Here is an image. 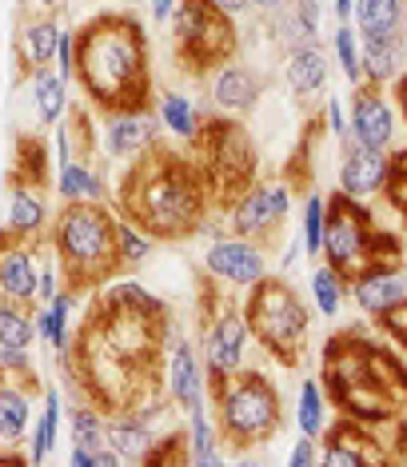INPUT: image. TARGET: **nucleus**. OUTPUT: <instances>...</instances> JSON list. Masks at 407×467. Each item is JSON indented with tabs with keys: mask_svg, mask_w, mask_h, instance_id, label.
<instances>
[{
	"mask_svg": "<svg viewBox=\"0 0 407 467\" xmlns=\"http://www.w3.org/2000/svg\"><path fill=\"white\" fill-rule=\"evenodd\" d=\"M308 288H312V304H316V312L324 316V320H336V316L344 312L348 280L331 268V264H319V268L312 272V280H308Z\"/></svg>",
	"mask_w": 407,
	"mask_h": 467,
	"instance_id": "nucleus-37",
	"label": "nucleus"
},
{
	"mask_svg": "<svg viewBox=\"0 0 407 467\" xmlns=\"http://www.w3.org/2000/svg\"><path fill=\"white\" fill-rule=\"evenodd\" d=\"M395 112H400V120H407V77L395 84Z\"/></svg>",
	"mask_w": 407,
	"mask_h": 467,
	"instance_id": "nucleus-54",
	"label": "nucleus"
},
{
	"mask_svg": "<svg viewBox=\"0 0 407 467\" xmlns=\"http://www.w3.org/2000/svg\"><path fill=\"white\" fill-rule=\"evenodd\" d=\"M252 344L256 339H252L248 320H244V304L224 300L216 312H208L204 332H200V359H204V371H208V388L216 379L232 376V371L248 368Z\"/></svg>",
	"mask_w": 407,
	"mask_h": 467,
	"instance_id": "nucleus-11",
	"label": "nucleus"
},
{
	"mask_svg": "<svg viewBox=\"0 0 407 467\" xmlns=\"http://www.w3.org/2000/svg\"><path fill=\"white\" fill-rule=\"evenodd\" d=\"M292 204L296 196L287 180H252L244 192H235L224 204V224H228L232 236L272 244L287 224V216H292Z\"/></svg>",
	"mask_w": 407,
	"mask_h": 467,
	"instance_id": "nucleus-10",
	"label": "nucleus"
},
{
	"mask_svg": "<svg viewBox=\"0 0 407 467\" xmlns=\"http://www.w3.org/2000/svg\"><path fill=\"white\" fill-rule=\"evenodd\" d=\"M324 129H328V136L336 144H351V132H348V109H344V100H336L331 97L328 104H324Z\"/></svg>",
	"mask_w": 407,
	"mask_h": 467,
	"instance_id": "nucleus-46",
	"label": "nucleus"
},
{
	"mask_svg": "<svg viewBox=\"0 0 407 467\" xmlns=\"http://www.w3.org/2000/svg\"><path fill=\"white\" fill-rule=\"evenodd\" d=\"M60 33H64V25L57 20V13H40L37 8L32 16L20 20L16 40H13L16 60H20V77H28V72H37V68H48L52 60H57Z\"/></svg>",
	"mask_w": 407,
	"mask_h": 467,
	"instance_id": "nucleus-23",
	"label": "nucleus"
},
{
	"mask_svg": "<svg viewBox=\"0 0 407 467\" xmlns=\"http://www.w3.org/2000/svg\"><path fill=\"white\" fill-rule=\"evenodd\" d=\"M284 84L292 88V97L299 100H316L328 84V52L319 40H308V45H292L284 60Z\"/></svg>",
	"mask_w": 407,
	"mask_h": 467,
	"instance_id": "nucleus-25",
	"label": "nucleus"
},
{
	"mask_svg": "<svg viewBox=\"0 0 407 467\" xmlns=\"http://www.w3.org/2000/svg\"><path fill=\"white\" fill-rule=\"evenodd\" d=\"M48 252L64 272V288L77 296L120 275V212L112 204H60L48 228Z\"/></svg>",
	"mask_w": 407,
	"mask_h": 467,
	"instance_id": "nucleus-3",
	"label": "nucleus"
},
{
	"mask_svg": "<svg viewBox=\"0 0 407 467\" xmlns=\"http://www.w3.org/2000/svg\"><path fill=\"white\" fill-rule=\"evenodd\" d=\"M45 152H48L45 140H32V136H25V140H20V156H16L13 180H28V184L45 188L48 184V156Z\"/></svg>",
	"mask_w": 407,
	"mask_h": 467,
	"instance_id": "nucleus-43",
	"label": "nucleus"
},
{
	"mask_svg": "<svg viewBox=\"0 0 407 467\" xmlns=\"http://www.w3.org/2000/svg\"><path fill=\"white\" fill-rule=\"evenodd\" d=\"M403 448H407V428H403Z\"/></svg>",
	"mask_w": 407,
	"mask_h": 467,
	"instance_id": "nucleus-58",
	"label": "nucleus"
},
{
	"mask_svg": "<svg viewBox=\"0 0 407 467\" xmlns=\"http://www.w3.org/2000/svg\"><path fill=\"white\" fill-rule=\"evenodd\" d=\"M388 168L391 156L380 152V148H344V161H339V176H336V192L356 200V204H371V200L383 196V184H388Z\"/></svg>",
	"mask_w": 407,
	"mask_h": 467,
	"instance_id": "nucleus-21",
	"label": "nucleus"
},
{
	"mask_svg": "<svg viewBox=\"0 0 407 467\" xmlns=\"http://www.w3.org/2000/svg\"><path fill=\"white\" fill-rule=\"evenodd\" d=\"M380 232L368 204H356L348 196H328V224H324V248L319 260L331 264L344 280L360 275L368 264L380 260Z\"/></svg>",
	"mask_w": 407,
	"mask_h": 467,
	"instance_id": "nucleus-8",
	"label": "nucleus"
},
{
	"mask_svg": "<svg viewBox=\"0 0 407 467\" xmlns=\"http://www.w3.org/2000/svg\"><path fill=\"white\" fill-rule=\"evenodd\" d=\"M331 60H336V68L344 72L348 84H363V72H360V33H356V25H339L336 33H331Z\"/></svg>",
	"mask_w": 407,
	"mask_h": 467,
	"instance_id": "nucleus-40",
	"label": "nucleus"
},
{
	"mask_svg": "<svg viewBox=\"0 0 407 467\" xmlns=\"http://www.w3.org/2000/svg\"><path fill=\"white\" fill-rule=\"evenodd\" d=\"M400 264H403V268H407V244H403V256H400Z\"/></svg>",
	"mask_w": 407,
	"mask_h": 467,
	"instance_id": "nucleus-57",
	"label": "nucleus"
},
{
	"mask_svg": "<svg viewBox=\"0 0 407 467\" xmlns=\"http://www.w3.org/2000/svg\"><path fill=\"white\" fill-rule=\"evenodd\" d=\"M212 420L220 428V440L232 455L256 451L264 443L276 440V431L284 428V400L276 384L256 368H240L232 376L216 379L208 388Z\"/></svg>",
	"mask_w": 407,
	"mask_h": 467,
	"instance_id": "nucleus-4",
	"label": "nucleus"
},
{
	"mask_svg": "<svg viewBox=\"0 0 407 467\" xmlns=\"http://www.w3.org/2000/svg\"><path fill=\"white\" fill-rule=\"evenodd\" d=\"M52 68H57L64 80H77V33H68V28L60 33V45H57V60H52Z\"/></svg>",
	"mask_w": 407,
	"mask_h": 467,
	"instance_id": "nucleus-47",
	"label": "nucleus"
},
{
	"mask_svg": "<svg viewBox=\"0 0 407 467\" xmlns=\"http://www.w3.org/2000/svg\"><path fill=\"white\" fill-rule=\"evenodd\" d=\"M152 112L160 120V132L172 136V140H180V144H196L200 132H204V124H208V116L200 112V104L192 97H184L180 88L152 92Z\"/></svg>",
	"mask_w": 407,
	"mask_h": 467,
	"instance_id": "nucleus-24",
	"label": "nucleus"
},
{
	"mask_svg": "<svg viewBox=\"0 0 407 467\" xmlns=\"http://www.w3.org/2000/svg\"><path fill=\"white\" fill-rule=\"evenodd\" d=\"M351 25L360 36H407V0H356Z\"/></svg>",
	"mask_w": 407,
	"mask_h": 467,
	"instance_id": "nucleus-33",
	"label": "nucleus"
},
{
	"mask_svg": "<svg viewBox=\"0 0 407 467\" xmlns=\"http://www.w3.org/2000/svg\"><path fill=\"white\" fill-rule=\"evenodd\" d=\"M28 97H32V112H37V120L45 124V129H57V124L64 120V112L72 109V100H68V84L72 80H64L57 68H37V72H28Z\"/></svg>",
	"mask_w": 407,
	"mask_h": 467,
	"instance_id": "nucleus-31",
	"label": "nucleus"
},
{
	"mask_svg": "<svg viewBox=\"0 0 407 467\" xmlns=\"http://www.w3.org/2000/svg\"><path fill=\"white\" fill-rule=\"evenodd\" d=\"M176 5H180V0H148V13H152L156 25H168L172 13H176Z\"/></svg>",
	"mask_w": 407,
	"mask_h": 467,
	"instance_id": "nucleus-50",
	"label": "nucleus"
},
{
	"mask_svg": "<svg viewBox=\"0 0 407 467\" xmlns=\"http://www.w3.org/2000/svg\"><path fill=\"white\" fill-rule=\"evenodd\" d=\"M0 368H8V371H37V368H32V348H0Z\"/></svg>",
	"mask_w": 407,
	"mask_h": 467,
	"instance_id": "nucleus-49",
	"label": "nucleus"
},
{
	"mask_svg": "<svg viewBox=\"0 0 407 467\" xmlns=\"http://www.w3.org/2000/svg\"><path fill=\"white\" fill-rule=\"evenodd\" d=\"M264 97V77L244 60H224L208 72V100L224 116H248Z\"/></svg>",
	"mask_w": 407,
	"mask_h": 467,
	"instance_id": "nucleus-19",
	"label": "nucleus"
},
{
	"mask_svg": "<svg viewBox=\"0 0 407 467\" xmlns=\"http://www.w3.org/2000/svg\"><path fill=\"white\" fill-rule=\"evenodd\" d=\"M371 324H376L395 348H403V352H407V300H400L395 307H388V312H380Z\"/></svg>",
	"mask_w": 407,
	"mask_h": 467,
	"instance_id": "nucleus-45",
	"label": "nucleus"
},
{
	"mask_svg": "<svg viewBox=\"0 0 407 467\" xmlns=\"http://www.w3.org/2000/svg\"><path fill=\"white\" fill-rule=\"evenodd\" d=\"M319 16H324V5H319V0H287V28H292V45L319 40Z\"/></svg>",
	"mask_w": 407,
	"mask_h": 467,
	"instance_id": "nucleus-42",
	"label": "nucleus"
},
{
	"mask_svg": "<svg viewBox=\"0 0 407 467\" xmlns=\"http://www.w3.org/2000/svg\"><path fill=\"white\" fill-rule=\"evenodd\" d=\"M328 391L319 379H299V391H296V428L299 435H312V440H319V435L328 431Z\"/></svg>",
	"mask_w": 407,
	"mask_h": 467,
	"instance_id": "nucleus-36",
	"label": "nucleus"
},
{
	"mask_svg": "<svg viewBox=\"0 0 407 467\" xmlns=\"http://www.w3.org/2000/svg\"><path fill=\"white\" fill-rule=\"evenodd\" d=\"M216 8H220V13H228L232 20H235V16H248V13H256L252 0H216Z\"/></svg>",
	"mask_w": 407,
	"mask_h": 467,
	"instance_id": "nucleus-51",
	"label": "nucleus"
},
{
	"mask_svg": "<svg viewBox=\"0 0 407 467\" xmlns=\"http://www.w3.org/2000/svg\"><path fill=\"white\" fill-rule=\"evenodd\" d=\"M383 200H388V204L400 212V216H407V148L391 156L388 184H383Z\"/></svg>",
	"mask_w": 407,
	"mask_h": 467,
	"instance_id": "nucleus-44",
	"label": "nucleus"
},
{
	"mask_svg": "<svg viewBox=\"0 0 407 467\" xmlns=\"http://www.w3.org/2000/svg\"><path fill=\"white\" fill-rule=\"evenodd\" d=\"M152 252H156V240L148 236L141 224L120 216V272H132V268H141V264H148Z\"/></svg>",
	"mask_w": 407,
	"mask_h": 467,
	"instance_id": "nucleus-41",
	"label": "nucleus"
},
{
	"mask_svg": "<svg viewBox=\"0 0 407 467\" xmlns=\"http://www.w3.org/2000/svg\"><path fill=\"white\" fill-rule=\"evenodd\" d=\"M244 320L252 327L256 348L264 356H272L280 368H296L304 359L312 312L284 275L267 272L260 284H252L248 296H244Z\"/></svg>",
	"mask_w": 407,
	"mask_h": 467,
	"instance_id": "nucleus-6",
	"label": "nucleus"
},
{
	"mask_svg": "<svg viewBox=\"0 0 407 467\" xmlns=\"http://www.w3.org/2000/svg\"><path fill=\"white\" fill-rule=\"evenodd\" d=\"M104 416H109V448L120 455V463H144L160 431L128 408L124 411H104Z\"/></svg>",
	"mask_w": 407,
	"mask_h": 467,
	"instance_id": "nucleus-29",
	"label": "nucleus"
},
{
	"mask_svg": "<svg viewBox=\"0 0 407 467\" xmlns=\"http://www.w3.org/2000/svg\"><path fill=\"white\" fill-rule=\"evenodd\" d=\"M52 216H57V212L48 208V196L40 192L37 184H28V180H13L5 216H0V232L13 236V240H25V244H45L48 228H52Z\"/></svg>",
	"mask_w": 407,
	"mask_h": 467,
	"instance_id": "nucleus-20",
	"label": "nucleus"
},
{
	"mask_svg": "<svg viewBox=\"0 0 407 467\" xmlns=\"http://www.w3.org/2000/svg\"><path fill=\"white\" fill-rule=\"evenodd\" d=\"M68 463H72V467H96V455L84 451V448H72V451H68Z\"/></svg>",
	"mask_w": 407,
	"mask_h": 467,
	"instance_id": "nucleus-53",
	"label": "nucleus"
},
{
	"mask_svg": "<svg viewBox=\"0 0 407 467\" xmlns=\"http://www.w3.org/2000/svg\"><path fill=\"white\" fill-rule=\"evenodd\" d=\"M348 300L356 304L368 320H376L380 312H388V307L407 300V268L400 260L368 264L360 275H351L348 280Z\"/></svg>",
	"mask_w": 407,
	"mask_h": 467,
	"instance_id": "nucleus-18",
	"label": "nucleus"
},
{
	"mask_svg": "<svg viewBox=\"0 0 407 467\" xmlns=\"http://www.w3.org/2000/svg\"><path fill=\"white\" fill-rule=\"evenodd\" d=\"M403 65H407V36H360L363 84L383 88V84L400 80Z\"/></svg>",
	"mask_w": 407,
	"mask_h": 467,
	"instance_id": "nucleus-26",
	"label": "nucleus"
},
{
	"mask_svg": "<svg viewBox=\"0 0 407 467\" xmlns=\"http://www.w3.org/2000/svg\"><path fill=\"white\" fill-rule=\"evenodd\" d=\"M72 307H77V292L60 288L48 304H32L37 316V339H45L57 356L72 352Z\"/></svg>",
	"mask_w": 407,
	"mask_h": 467,
	"instance_id": "nucleus-30",
	"label": "nucleus"
},
{
	"mask_svg": "<svg viewBox=\"0 0 407 467\" xmlns=\"http://www.w3.org/2000/svg\"><path fill=\"white\" fill-rule=\"evenodd\" d=\"M319 384H324L328 400L344 411L348 420L371 423V428H383V423L400 420V403H395L388 391L376 384L368 368V336L360 332H339L328 339L324 348V371H319Z\"/></svg>",
	"mask_w": 407,
	"mask_h": 467,
	"instance_id": "nucleus-5",
	"label": "nucleus"
},
{
	"mask_svg": "<svg viewBox=\"0 0 407 467\" xmlns=\"http://www.w3.org/2000/svg\"><path fill=\"white\" fill-rule=\"evenodd\" d=\"M395 129H400V112L383 97V88L371 84H356V97L348 104V132L356 148H380L388 152L395 144Z\"/></svg>",
	"mask_w": 407,
	"mask_h": 467,
	"instance_id": "nucleus-16",
	"label": "nucleus"
},
{
	"mask_svg": "<svg viewBox=\"0 0 407 467\" xmlns=\"http://www.w3.org/2000/svg\"><path fill=\"white\" fill-rule=\"evenodd\" d=\"M351 13H356V0H336V5H331V16H336L339 25H351Z\"/></svg>",
	"mask_w": 407,
	"mask_h": 467,
	"instance_id": "nucleus-52",
	"label": "nucleus"
},
{
	"mask_svg": "<svg viewBox=\"0 0 407 467\" xmlns=\"http://www.w3.org/2000/svg\"><path fill=\"white\" fill-rule=\"evenodd\" d=\"M77 84L96 112L152 104V48L128 13H100L77 28Z\"/></svg>",
	"mask_w": 407,
	"mask_h": 467,
	"instance_id": "nucleus-1",
	"label": "nucleus"
},
{
	"mask_svg": "<svg viewBox=\"0 0 407 467\" xmlns=\"http://www.w3.org/2000/svg\"><path fill=\"white\" fill-rule=\"evenodd\" d=\"M32 5H37L40 13H57V8H60V0H32Z\"/></svg>",
	"mask_w": 407,
	"mask_h": 467,
	"instance_id": "nucleus-56",
	"label": "nucleus"
},
{
	"mask_svg": "<svg viewBox=\"0 0 407 467\" xmlns=\"http://www.w3.org/2000/svg\"><path fill=\"white\" fill-rule=\"evenodd\" d=\"M37 344V316L28 304L0 300V348H32Z\"/></svg>",
	"mask_w": 407,
	"mask_h": 467,
	"instance_id": "nucleus-38",
	"label": "nucleus"
},
{
	"mask_svg": "<svg viewBox=\"0 0 407 467\" xmlns=\"http://www.w3.org/2000/svg\"><path fill=\"white\" fill-rule=\"evenodd\" d=\"M40 244H25L0 232V300L37 304V272H40Z\"/></svg>",
	"mask_w": 407,
	"mask_h": 467,
	"instance_id": "nucleus-22",
	"label": "nucleus"
},
{
	"mask_svg": "<svg viewBox=\"0 0 407 467\" xmlns=\"http://www.w3.org/2000/svg\"><path fill=\"white\" fill-rule=\"evenodd\" d=\"M196 152H200V172L212 188V200L228 204L235 192H244V188L252 184L256 148L235 120H208L204 124Z\"/></svg>",
	"mask_w": 407,
	"mask_h": 467,
	"instance_id": "nucleus-9",
	"label": "nucleus"
},
{
	"mask_svg": "<svg viewBox=\"0 0 407 467\" xmlns=\"http://www.w3.org/2000/svg\"><path fill=\"white\" fill-rule=\"evenodd\" d=\"M319 463L328 467H368V463H391L395 451L383 448V440L376 435L371 423H360V420H339L336 428H328L319 435Z\"/></svg>",
	"mask_w": 407,
	"mask_h": 467,
	"instance_id": "nucleus-15",
	"label": "nucleus"
},
{
	"mask_svg": "<svg viewBox=\"0 0 407 467\" xmlns=\"http://www.w3.org/2000/svg\"><path fill=\"white\" fill-rule=\"evenodd\" d=\"M287 463H292V467L319 463V440H312V435H299V440L292 443V451H287Z\"/></svg>",
	"mask_w": 407,
	"mask_h": 467,
	"instance_id": "nucleus-48",
	"label": "nucleus"
},
{
	"mask_svg": "<svg viewBox=\"0 0 407 467\" xmlns=\"http://www.w3.org/2000/svg\"><path fill=\"white\" fill-rule=\"evenodd\" d=\"M212 208V188L200 164L164 148L136 156L116 188V212L141 224L152 240H192Z\"/></svg>",
	"mask_w": 407,
	"mask_h": 467,
	"instance_id": "nucleus-2",
	"label": "nucleus"
},
{
	"mask_svg": "<svg viewBox=\"0 0 407 467\" xmlns=\"http://www.w3.org/2000/svg\"><path fill=\"white\" fill-rule=\"evenodd\" d=\"M96 304H100V307H120V312L168 316V304L160 300L152 288H144L141 280H124V275H112V284H100V292H96Z\"/></svg>",
	"mask_w": 407,
	"mask_h": 467,
	"instance_id": "nucleus-34",
	"label": "nucleus"
},
{
	"mask_svg": "<svg viewBox=\"0 0 407 467\" xmlns=\"http://www.w3.org/2000/svg\"><path fill=\"white\" fill-rule=\"evenodd\" d=\"M45 384L37 371H8L0 368V448H20L32 431Z\"/></svg>",
	"mask_w": 407,
	"mask_h": 467,
	"instance_id": "nucleus-13",
	"label": "nucleus"
},
{
	"mask_svg": "<svg viewBox=\"0 0 407 467\" xmlns=\"http://www.w3.org/2000/svg\"><path fill=\"white\" fill-rule=\"evenodd\" d=\"M68 431H72V448H84L96 455V467H120V455L109 448V416L96 403L84 400L72 408Z\"/></svg>",
	"mask_w": 407,
	"mask_h": 467,
	"instance_id": "nucleus-28",
	"label": "nucleus"
},
{
	"mask_svg": "<svg viewBox=\"0 0 407 467\" xmlns=\"http://www.w3.org/2000/svg\"><path fill=\"white\" fill-rule=\"evenodd\" d=\"M172 40L176 60L192 77H208L216 65L235 57V25L228 13H220L216 0H180L172 13Z\"/></svg>",
	"mask_w": 407,
	"mask_h": 467,
	"instance_id": "nucleus-7",
	"label": "nucleus"
},
{
	"mask_svg": "<svg viewBox=\"0 0 407 467\" xmlns=\"http://www.w3.org/2000/svg\"><path fill=\"white\" fill-rule=\"evenodd\" d=\"M60 428H64V396H60V388L48 384L40 391V408H37V420H32V431H28V463L48 460L60 440Z\"/></svg>",
	"mask_w": 407,
	"mask_h": 467,
	"instance_id": "nucleus-32",
	"label": "nucleus"
},
{
	"mask_svg": "<svg viewBox=\"0 0 407 467\" xmlns=\"http://www.w3.org/2000/svg\"><path fill=\"white\" fill-rule=\"evenodd\" d=\"M52 188H57L60 204H80V200H96V204H109V200H112L109 176H104L100 168H92L89 156H77L72 164L57 168V180H52Z\"/></svg>",
	"mask_w": 407,
	"mask_h": 467,
	"instance_id": "nucleus-27",
	"label": "nucleus"
},
{
	"mask_svg": "<svg viewBox=\"0 0 407 467\" xmlns=\"http://www.w3.org/2000/svg\"><path fill=\"white\" fill-rule=\"evenodd\" d=\"M160 384H164L172 408H180L184 416H188V411H196V408H204V400H208V371H204L200 348L192 344V339L176 336L172 344H168Z\"/></svg>",
	"mask_w": 407,
	"mask_h": 467,
	"instance_id": "nucleus-14",
	"label": "nucleus"
},
{
	"mask_svg": "<svg viewBox=\"0 0 407 467\" xmlns=\"http://www.w3.org/2000/svg\"><path fill=\"white\" fill-rule=\"evenodd\" d=\"M324 224H328V196L308 192L304 208H299V240H304L308 256H319V248H324Z\"/></svg>",
	"mask_w": 407,
	"mask_h": 467,
	"instance_id": "nucleus-39",
	"label": "nucleus"
},
{
	"mask_svg": "<svg viewBox=\"0 0 407 467\" xmlns=\"http://www.w3.org/2000/svg\"><path fill=\"white\" fill-rule=\"evenodd\" d=\"M200 268L224 292H248L252 284H260L267 275V252H264V244L224 232V236L208 240Z\"/></svg>",
	"mask_w": 407,
	"mask_h": 467,
	"instance_id": "nucleus-12",
	"label": "nucleus"
},
{
	"mask_svg": "<svg viewBox=\"0 0 407 467\" xmlns=\"http://www.w3.org/2000/svg\"><path fill=\"white\" fill-rule=\"evenodd\" d=\"M160 144V120L152 104L144 109H116L104 112V156L112 161H136Z\"/></svg>",
	"mask_w": 407,
	"mask_h": 467,
	"instance_id": "nucleus-17",
	"label": "nucleus"
},
{
	"mask_svg": "<svg viewBox=\"0 0 407 467\" xmlns=\"http://www.w3.org/2000/svg\"><path fill=\"white\" fill-rule=\"evenodd\" d=\"M287 0H252V8L256 13H276V8H284Z\"/></svg>",
	"mask_w": 407,
	"mask_h": 467,
	"instance_id": "nucleus-55",
	"label": "nucleus"
},
{
	"mask_svg": "<svg viewBox=\"0 0 407 467\" xmlns=\"http://www.w3.org/2000/svg\"><path fill=\"white\" fill-rule=\"evenodd\" d=\"M184 451H188V463H196V467H216V463L228 460V451H224V440H220L216 420L204 416V408L188 411Z\"/></svg>",
	"mask_w": 407,
	"mask_h": 467,
	"instance_id": "nucleus-35",
	"label": "nucleus"
}]
</instances>
